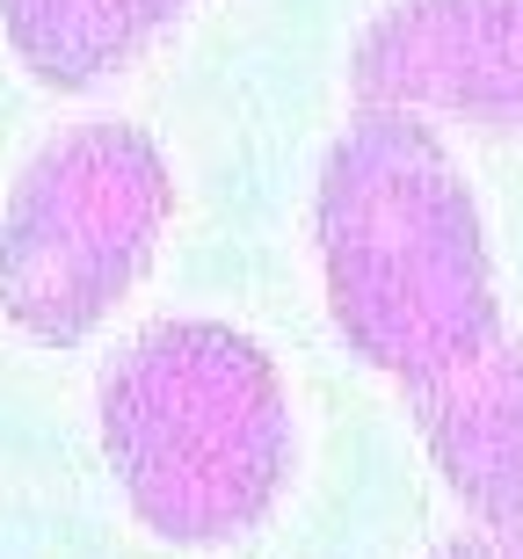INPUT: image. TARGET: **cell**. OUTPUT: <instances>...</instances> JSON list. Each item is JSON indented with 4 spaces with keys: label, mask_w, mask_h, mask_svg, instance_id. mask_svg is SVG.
Here are the masks:
<instances>
[{
    "label": "cell",
    "mask_w": 523,
    "mask_h": 559,
    "mask_svg": "<svg viewBox=\"0 0 523 559\" xmlns=\"http://www.w3.org/2000/svg\"><path fill=\"white\" fill-rule=\"evenodd\" d=\"M320 276L349 356L407 393L502 342L480 204L415 109H356L320 167Z\"/></svg>",
    "instance_id": "6da1fadb"
},
{
    "label": "cell",
    "mask_w": 523,
    "mask_h": 559,
    "mask_svg": "<svg viewBox=\"0 0 523 559\" xmlns=\"http://www.w3.org/2000/svg\"><path fill=\"white\" fill-rule=\"evenodd\" d=\"M109 473L168 545H226L276 509L292 473V400L262 342L218 320L146 328L95 393Z\"/></svg>",
    "instance_id": "7a4b0ae2"
},
{
    "label": "cell",
    "mask_w": 523,
    "mask_h": 559,
    "mask_svg": "<svg viewBox=\"0 0 523 559\" xmlns=\"http://www.w3.org/2000/svg\"><path fill=\"white\" fill-rule=\"evenodd\" d=\"M175 218V175L131 124H81L22 167L0 211V312L29 342H81L117 312Z\"/></svg>",
    "instance_id": "3957f363"
},
{
    "label": "cell",
    "mask_w": 523,
    "mask_h": 559,
    "mask_svg": "<svg viewBox=\"0 0 523 559\" xmlns=\"http://www.w3.org/2000/svg\"><path fill=\"white\" fill-rule=\"evenodd\" d=\"M356 109L523 131V0H400L356 37Z\"/></svg>",
    "instance_id": "277c9868"
},
{
    "label": "cell",
    "mask_w": 523,
    "mask_h": 559,
    "mask_svg": "<svg viewBox=\"0 0 523 559\" xmlns=\"http://www.w3.org/2000/svg\"><path fill=\"white\" fill-rule=\"evenodd\" d=\"M415 421L480 531L523 538V342H495L465 371L415 385Z\"/></svg>",
    "instance_id": "5b68a950"
},
{
    "label": "cell",
    "mask_w": 523,
    "mask_h": 559,
    "mask_svg": "<svg viewBox=\"0 0 523 559\" xmlns=\"http://www.w3.org/2000/svg\"><path fill=\"white\" fill-rule=\"evenodd\" d=\"M189 0H0V37L44 87L124 73Z\"/></svg>",
    "instance_id": "8992f818"
},
{
    "label": "cell",
    "mask_w": 523,
    "mask_h": 559,
    "mask_svg": "<svg viewBox=\"0 0 523 559\" xmlns=\"http://www.w3.org/2000/svg\"><path fill=\"white\" fill-rule=\"evenodd\" d=\"M429 559H523V538H509V531H465V538L437 545Z\"/></svg>",
    "instance_id": "52a82bcc"
}]
</instances>
